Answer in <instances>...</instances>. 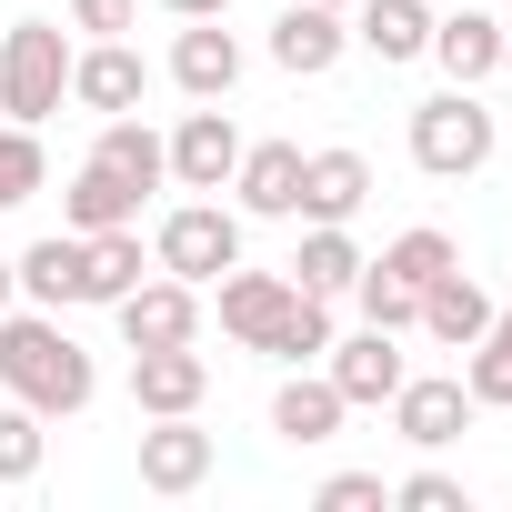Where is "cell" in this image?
<instances>
[{"label":"cell","instance_id":"277c9868","mask_svg":"<svg viewBox=\"0 0 512 512\" xmlns=\"http://www.w3.org/2000/svg\"><path fill=\"white\" fill-rule=\"evenodd\" d=\"M151 262H161L171 282H201V292H211V282L241 262V211H221L211 191H201V201H181V211H161Z\"/></svg>","mask_w":512,"mask_h":512},{"label":"cell","instance_id":"74e56055","mask_svg":"<svg viewBox=\"0 0 512 512\" xmlns=\"http://www.w3.org/2000/svg\"><path fill=\"white\" fill-rule=\"evenodd\" d=\"M502 81H512V31H502Z\"/></svg>","mask_w":512,"mask_h":512},{"label":"cell","instance_id":"7c38bea8","mask_svg":"<svg viewBox=\"0 0 512 512\" xmlns=\"http://www.w3.org/2000/svg\"><path fill=\"white\" fill-rule=\"evenodd\" d=\"M231 191H241V221H292L302 211V151L292 141H241Z\"/></svg>","mask_w":512,"mask_h":512},{"label":"cell","instance_id":"d4e9b609","mask_svg":"<svg viewBox=\"0 0 512 512\" xmlns=\"http://www.w3.org/2000/svg\"><path fill=\"white\" fill-rule=\"evenodd\" d=\"M322 352H332V302L292 282V302H282V322L262 332V362H282V372H302V362H322Z\"/></svg>","mask_w":512,"mask_h":512},{"label":"cell","instance_id":"d590c367","mask_svg":"<svg viewBox=\"0 0 512 512\" xmlns=\"http://www.w3.org/2000/svg\"><path fill=\"white\" fill-rule=\"evenodd\" d=\"M21 302V262H11V251H0V312H11Z\"/></svg>","mask_w":512,"mask_h":512},{"label":"cell","instance_id":"f546056e","mask_svg":"<svg viewBox=\"0 0 512 512\" xmlns=\"http://www.w3.org/2000/svg\"><path fill=\"white\" fill-rule=\"evenodd\" d=\"M352 292H362V322H382V332H422V292H402L382 262H362V282H352Z\"/></svg>","mask_w":512,"mask_h":512},{"label":"cell","instance_id":"5b68a950","mask_svg":"<svg viewBox=\"0 0 512 512\" xmlns=\"http://www.w3.org/2000/svg\"><path fill=\"white\" fill-rule=\"evenodd\" d=\"M472 392H462V372H402V392H392V432L412 442V452H442V442H462L472 432Z\"/></svg>","mask_w":512,"mask_h":512},{"label":"cell","instance_id":"d6a6232c","mask_svg":"<svg viewBox=\"0 0 512 512\" xmlns=\"http://www.w3.org/2000/svg\"><path fill=\"white\" fill-rule=\"evenodd\" d=\"M372 502H392L382 472H332V482H322V512H372Z\"/></svg>","mask_w":512,"mask_h":512},{"label":"cell","instance_id":"7a4b0ae2","mask_svg":"<svg viewBox=\"0 0 512 512\" xmlns=\"http://www.w3.org/2000/svg\"><path fill=\"white\" fill-rule=\"evenodd\" d=\"M61 101H71V41H61V21H11V31H0V121L41 131Z\"/></svg>","mask_w":512,"mask_h":512},{"label":"cell","instance_id":"4316f807","mask_svg":"<svg viewBox=\"0 0 512 512\" xmlns=\"http://www.w3.org/2000/svg\"><path fill=\"white\" fill-rule=\"evenodd\" d=\"M161 262L141 251V221H121V231H91V302H121L131 282H151Z\"/></svg>","mask_w":512,"mask_h":512},{"label":"cell","instance_id":"5bb4252c","mask_svg":"<svg viewBox=\"0 0 512 512\" xmlns=\"http://www.w3.org/2000/svg\"><path fill=\"white\" fill-rule=\"evenodd\" d=\"M141 91H151V71H141V51L131 41H91V51H71V101L81 111H141Z\"/></svg>","mask_w":512,"mask_h":512},{"label":"cell","instance_id":"2e32d148","mask_svg":"<svg viewBox=\"0 0 512 512\" xmlns=\"http://www.w3.org/2000/svg\"><path fill=\"white\" fill-rule=\"evenodd\" d=\"M211 392V362L191 342H161V352H131V402L141 412H201Z\"/></svg>","mask_w":512,"mask_h":512},{"label":"cell","instance_id":"44dd1931","mask_svg":"<svg viewBox=\"0 0 512 512\" xmlns=\"http://www.w3.org/2000/svg\"><path fill=\"white\" fill-rule=\"evenodd\" d=\"M352 41L392 71V61H422L432 51V0H352Z\"/></svg>","mask_w":512,"mask_h":512},{"label":"cell","instance_id":"9c48e42d","mask_svg":"<svg viewBox=\"0 0 512 512\" xmlns=\"http://www.w3.org/2000/svg\"><path fill=\"white\" fill-rule=\"evenodd\" d=\"M422 61H442V81L482 91V81L502 71V21L472 11V0H442V11H432V51H422Z\"/></svg>","mask_w":512,"mask_h":512},{"label":"cell","instance_id":"1f68e13d","mask_svg":"<svg viewBox=\"0 0 512 512\" xmlns=\"http://www.w3.org/2000/svg\"><path fill=\"white\" fill-rule=\"evenodd\" d=\"M392 502H402V512H472V492H462L452 472H402Z\"/></svg>","mask_w":512,"mask_h":512},{"label":"cell","instance_id":"f1b7e54d","mask_svg":"<svg viewBox=\"0 0 512 512\" xmlns=\"http://www.w3.org/2000/svg\"><path fill=\"white\" fill-rule=\"evenodd\" d=\"M41 452H51L41 412H31V402H0V482H31V472H41Z\"/></svg>","mask_w":512,"mask_h":512},{"label":"cell","instance_id":"8d00e7d4","mask_svg":"<svg viewBox=\"0 0 512 512\" xmlns=\"http://www.w3.org/2000/svg\"><path fill=\"white\" fill-rule=\"evenodd\" d=\"M492 342H502V352H512V312H492Z\"/></svg>","mask_w":512,"mask_h":512},{"label":"cell","instance_id":"8992f818","mask_svg":"<svg viewBox=\"0 0 512 512\" xmlns=\"http://www.w3.org/2000/svg\"><path fill=\"white\" fill-rule=\"evenodd\" d=\"M111 312H121V342H131V352L201 342V282H171V272H151V282H131Z\"/></svg>","mask_w":512,"mask_h":512},{"label":"cell","instance_id":"9a60e30c","mask_svg":"<svg viewBox=\"0 0 512 512\" xmlns=\"http://www.w3.org/2000/svg\"><path fill=\"white\" fill-rule=\"evenodd\" d=\"M171 81H181L191 101H231V81H241V31H221V21H181V41H171Z\"/></svg>","mask_w":512,"mask_h":512},{"label":"cell","instance_id":"cb8c5ba5","mask_svg":"<svg viewBox=\"0 0 512 512\" xmlns=\"http://www.w3.org/2000/svg\"><path fill=\"white\" fill-rule=\"evenodd\" d=\"M292 282H302V292H322V302H342V292L362 282V241H352V221H312V231H302Z\"/></svg>","mask_w":512,"mask_h":512},{"label":"cell","instance_id":"836d02e7","mask_svg":"<svg viewBox=\"0 0 512 512\" xmlns=\"http://www.w3.org/2000/svg\"><path fill=\"white\" fill-rule=\"evenodd\" d=\"M141 21V0H71V31H91V41H121Z\"/></svg>","mask_w":512,"mask_h":512},{"label":"cell","instance_id":"8fae6325","mask_svg":"<svg viewBox=\"0 0 512 512\" xmlns=\"http://www.w3.org/2000/svg\"><path fill=\"white\" fill-rule=\"evenodd\" d=\"M352 51V11H322V0H292V11L272 21V61L292 71V81H322L332 61Z\"/></svg>","mask_w":512,"mask_h":512},{"label":"cell","instance_id":"e575fe53","mask_svg":"<svg viewBox=\"0 0 512 512\" xmlns=\"http://www.w3.org/2000/svg\"><path fill=\"white\" fill-rule=\"evenodd\" d=\"M171 21H231V0H161Z\"/></svg>","mask_w":512,"mask_h":512},{"label":"cell","instance_id":"83f0119b","mask_svg":"<svg viewBox=\"0 0 512 512\" xmlns=\"http://www.w3.org/2000/svg\"><path fill=\"white\" fill-rule=\"evenodd\" d=\"M41 181H51V151H41V131L0 121V211H21V201H31Z\"/></svg>","mask_w":512,"mask_h":512},{"label":"cell","instance_id":"ab89813d","mask_svg":"<svg viewBox=\"0 0 512 512\" xmlns=\"http://www.w3.org/2000/svg\"><path fill=\"white\" fill-rule=\"evenodd\" d=\"M432 11H442V0H432Z\"/></svg>","mask_w":512,"mask_h":512},{"label":"cell","instance_id":"e0dca14e","mask_svg":"<svg viewBox=\"0 0 512 512\" xmlns=\"http://www.w3.org/2000/svg\"><path fill=\"white\" fill-rule=\"evenodd\" d=\"M211 302H221V332H231L241 352H262V332H272L282 302H292V272H241V262H231V272L211 282Z\"/></svg>","mask_w":512,"mask_h":512},{"label":"cell","instance_id":"ba28073f","mask_svg":"<svg viewBox=\"0 0 512 512\" xmlns=\"http://www.w3.org/2000/svg\"><path fill=\"white\" fill-rule=\"evenodd\" d=\"M201 482H211V432H201L191 412H151V432H141V492L181 502V492H201Z\"/></svg>","mask_w":512,"mask_h":512},{"label":"cell","instance_id":"d6986e66","mask_svg":"<svg viewBox=\"0 0 512 512\" xmlns=\"http://www.w3.org/2000/svg\"><path fill=\"white\" fill-rule=\"evenodd\" d=\"M141 201H151V191H131L111 161H81L71 191H61V231H81V241H91V231H121V221H141Z\"/></svg>","mask_w":512,"mask_h":512},{"label":"cell","instance_id":"4fadbf2b","mask_svg":"<svg viewBox=\"0 0 512 512\" xmlns=\"http://www.w3.org/2000/svg\"><path fill=\"white\" fill-rule=\"evenodd\" d=\"M11 262H21V302H41V312L91 302V241H81V231H51V241L11 251Z\"/></svg>","mask_w":512,"mask_h":512},{"label":"cell","instance_id":"3957f363","mask_svg":"<svg viewBox=\"0 0 512 512\" xmlns=\"http://www.w3.org/2000/svg\"><path fill=\"white\" fill-rule=\"evenodd\" d=\"M492 141H502V121H492L462 81L412 111V171H432V181H472V171L492 161Z\"/></svg>","mask_w":512,"mask_h":512},{"label":"cell","instance_id":"f35d334b","mask_svg":"<svg viewBox=\"0 0 512 512\" xmlns=\"http://www.w3.org/2000/svg\"><path fill=\"white\" fill-rule=\"evenodd\" d=\"M322 11H352V0H322Z\"/></svg>","mask_w":512,"mask_h":512},{"label":"cell","instance_id":"6da1fadb","mask_svg":"<svg viewBox=\"0 0 512 512\" xmlns=\"http://www.w3.org/2000/svg\"><path fill=\"white\" fill-rule=\"evenodd\" d=\"M0 392L11 402H31L41 422H71V412H91V392H101V362L61 332V312H0Z\"/></svg>","mask_w":512,"mask_h":512},{"label":"cell","instance_id":"ffe728a7","mask_svg":"<svg viewBox=\"0 0 512 512\" xmlns=\"http://www.w3.org/2000/svg\"><path fill=\"white\" fill-rule=\"evenodd\" d=\"M342 412H352V402H342V392H332V372H312V362H302V372L272 392V432H282L292 452L332 442V432H342Z\"/></svg>","mask_w":512,"mask_h":512},{"label":"cell","instance_id":"52a82bcc","mask_svg":"<svg viewBox=\"0 0 512 512\" xmlns=\"http://www.w3.org/2000/svg\"><path fill=\"white\" fill-rule=\"evenodd\" d=\"M322 372H332V392H342L352 412H372V402H392V392H402V372H412V362H402V332H382V322H362L352 342L332 332V352H322Z\"/></svg>","mask_w":512,"mask_h":512},{"label":"cell","instance_id":"7402d4cb","mask_svg":"<svg viewBox=\"0 0 512 512\" xmlns=\"http://www.w3.org/2000/svg\"><path fill=\"white\" fill-rule=\"evenodd\" d=\"M492 312H502V302H492V292H482L462 262H452V272L422 292V332H432V342H452V352H472V342L492 332Z\"/></svg>","mask_w":512,"mask_h":512},{"label":"cell","instance_id":"484cf974","mask_svg":"<svg viewBox=\"0 0 512 512\" xmlns=\"http://www.w3.org/2000/svg\"><path fill=\"white\" fill-rule=\"evenodd\" d=\"M452 262H462V251H452V231H432V221H412V231H392V241H382V272H392L402 292H432Z\"/></svg>","mask_w":512,"mask_h":512},{"label":"cell","instance_id":"603a6c76","mask_svg":"<svg viewBox=\"0 0 512 512\" xmlns=\"http://www.w3.org/2000/svg\"><path fill=\"white\" fill-rule=\"evenodd\" d=\"M91 161H111L131 191H161V181H171V141H161L141 111H111V121H101V141H91Z\"/></svg>","mask_w":512,"mask_h":512},{"label":"cell","instance_id":"30bf717a","mask_svg":"<svg viewBox=\"0 0 512 512\" xmlns=\"http://www.w3.org/2000/svg\"><path fill=\"white\" fill-rule=\"evenodd\" d=\"M231 171H241V131H231V111H221V101L181 111V131H171V181H181V191H231Z\"/></svg>","mask_w":512,"mask_h":512},{"label":"cell","instance_id":"ac0fdd59","mask_svg":"<svg viewBox=\"0 0 512 512\" xmlns=\"http://www.w3.org/2000/svg\"><path fill=\"white\" fill-rule=\"evenodd\" d=\"M372 201V161L362 151H302V211L292 221H352Z\"/></svg>","mask_w":512,"mask_h":512},{"label":"cell","instance_id":"4dcf8cb0","mask_svg":"<svg viewBox=\"0 0 512 512\" xmlns=\"http://www.w3.org/2000/svg\"><path fill=\"white\" fill-rule=\"evenodd\" d=\"M462 392H472L482 412H512V352H502L492 332H482V342L462 352Z\"/></svg>","mask_w":512,"mask_h":512}]
</instances>
